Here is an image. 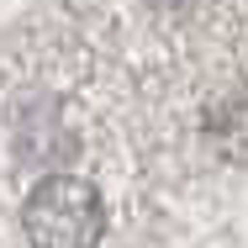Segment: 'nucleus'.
I'll return each instance as SVG.
<instances>
[{
  "label": "nucleus",
  "instance_id": "1",
  "mask_svg": "<svg viewBox=\"0 0 248 248\" xmlns=\"http://www.w3.org/2000/svg\"><path fill=\"white\" fill-rule=\"evenodd\" d=\"M21 227L32 248H95L106 232V206L79 174H48L21 206Z\"/></svg>",
  "mask_w": 248,
  "mask_h": 248
}]
</instances>
